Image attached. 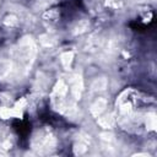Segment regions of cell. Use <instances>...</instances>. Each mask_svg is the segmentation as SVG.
Wrapping results in <instances>:
<instances>
[{"instance_id":"cell-6","label":"cell","mask_w":157,"mask_h":157,"mask_svg":"<svg viewBox=\"0 0 157 157\" xmlns=\"http://www.w3.org/2000/svg\"><path fill=\"white\" fill-rule=\"evenodd\" d=\"M86 28H87V22H86V21H81V22L76 26V33H81V32H83Z\"/></svg>"},{"instance_id":"cell-2","label":"cell","mask_w":157,"mask_h":157,"mask_svg":"<svg viewBox=\"0 0 157 157\" xmlns=\"http://www.w3.org/2000/svg\"><path fill=\"white\" fill-rule=\"evenodd\" d=\"M98 124H99L102 128H104V129L112 128L113 124H114V118H113V115H110V114H109V115H105V117H103V118H99Z\"/></svg>"},{"instance_id":"cell-4","label":"cell","mask_w":157,"mask_h":157,"mask_svg":"<svg viewBox=\"0 0 157 157\" xmlns=\"http://www.w3.org/2000/svg\"><path fill=\"white\" fill-rule=\"evenodd\" d=\"M71 60H72V53H64L61 55V63H63V65L65 67L69 66V64L71 63Z\"/></svg>"},{"instance_id":"cell-5","label":"cell","mask_w":157,"mask_h":157,"mask_svg":"<svg viewBox=\"0 0 157 157\" xmlns=\"http://www.w3.org/2000/svg\"><path fill=\"white\" fill-rule=\"evenodd\" d=\"M146 124H147V128H150V129H155L156 128V118H155V114H151V115L147 117Z\"/></svg>"},{"instance_id":"cell-1","label":"cell","mask_w":157,"mask_h":157,"mask_svg":"<svg viewBox=\"0 0 157 157\" xmlns=\"http://www.w3.org/2000/svg\"><path fill=\"white\" fill-rule=\"evenodd\" d=\"M105 105H107L105 99H103V98H98V99L92 104V107H91V112H92V114L96 115V117L99 115V114L104 110Z\"/></svg>"},{"instance_id":"cell-3","label":"cell","mask_w":157,"mask_h":157,"mask_svg":"<svg viewBox=\"0 0 157 157\" xmlns=\"http://www.w3.org/2000/svg\"><path fill=\"white\" fill-rule=\"evenodd\" d=\"M105 86H107V80L105 78H98L93 82L92 88L93 90H104Z\"/></svg>"},{"instance_id":"cell-7","label":"cell","mask_w":157,"mask_h":157,"mask_svg":"<svg viewBox=\"0 0 157 157\" xmlns=\"http://www.w3.org/2000/svg\"><path fill=\"white\" fill-rule=\"evenodd\" d=\"M75 150H76V151H75L76 153H78V155H81V153H83V152L86 151V147H85L83 145H78V146H77V147H76Z\"/></svg>"}]
</instances>
